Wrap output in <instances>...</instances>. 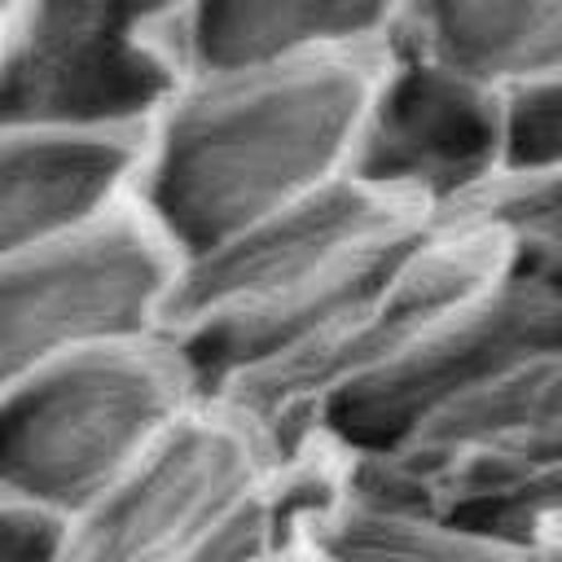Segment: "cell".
Instances as JSON below:
<instances>
[{"instance_id": "obj_2", "label": "cell", "mask_w": 562, "mask_h": 562, "mask_svg": "<svg viewBox=\"0 0 562 562\" xmlns=\"http://www.w3.org/2000/svg\"><path fill=\"white\" fill-rule=\"evenodd\" d=\"M430 228L342 176L176 263L167 338L211 395L321 338Z\"/></svg>"}, {"instance_id": "obj_7", "label": "cell", "mask_w": 562, "mask_h": 562, "mask_svg": "<svg viewBox=\"0 0 562 562\" xmlns=\"http://www.w3.org/2000/svg\"><path fill=\"white\" fill-rule=\"evenodd\" d=\"M171 246L127 202L0 263V395L70 356L167 334Z\"/></svg>"}, {"instance_id": "obj_16", "label": "cell", "mask_w": 562, "mask_h": 562, "mask_svg": "<svg viewBox=\"0 0 562 562\" xmlns=\"http://www.w3.org/2000/svg\"><path fill=\"white\" fill-rule=\"evenodd\" d=\"M70 522L35 505L0 501V562H66Z\"/></svg>"}, {"instance_id": "obj_6", "label": "cell", "mask_w": 562, "mask_h": 562, "mask_svg": "<svg viewBox=\"0 0 562 562\" xmlns=\"http://www.w3.org/2000/svg\"><path fill=\"white\" fill-rule=\"evenodd\" d=\"M558 347L562 281L505 255V268L479 294L448 312L391 373L334 400L312 435L351 461H382Z\"/></svg>"}, {"instance_id": "obj_3", "label": "cell", "mask_w": 562, "mask_h": 562, "mask_svg": "<svg viewBox=\"0 0 562 562\" xmlns=\"http://www.w3.org/2000/svg\"><path fill=\"white\" fill-rule=\"evenodd\" d=\"M202 386L167 334L70 356L0 395V501L75 522L193 404Z\"/></svg>"}, {"instance_id": "obj_17", "label": "cell", "mask_w": 562, "mask_h": 562, "mask_svg": "<svg viewBox=\"0 0 562 562\" xmlns=\"http://www.w3.org/2000/svg\"><path fill=\"white\" fill-rule=\"evenodd\" d=\"M9 4H13V0H0V13H9Z\"/></svg>"}, {"instance_id": "obj_12", "label": "cell", "mask_w": 562, "mask_h": 562, "mask_svg": "<svg viewBox=\"0 0 562 562\" xmlns=\"http://www.w3.org/2000/svg\"><path fill=\"white\" fill-rule=\"evenodd\" d=\"M408 0H193L189 75L378 53L395 40Z\"/></svg>"}, {"instance_id": "obj_18", "label": "cell", "mask_w": 562, "mask_h": 562, "mask_svg": "<svg viewBox=\"0 0 562 562\" xmlns=\"http://www.w3.org/2000/svg\"><path fill=\"white\" fill-rule=\"evenodd\" d=\"M0 31H4V13H0Z\"/></svg>"}, {"instance_id": "obj_13", "label": "cell", "mask_w": 562, "mask_h": 562, "mask_svg": "<svg viewBox=\"0 0 562 562\" xmlns=\"http://www.w3.org/2000/svg\"><path fill=\"white\" fill-rule=\"evenodd\" d=\"M303 562H527L514 531L435 509L426 501L386 492L369 479L347 483L303 522Z\"/></svg>"}, {"instance_id": "obj_5", "label": "cell", "mask_w": 562, "mask_h": 562, "mask_svg": "<svg viewBox=\"0 0 562 562\" xmlns=\"http://www.w3.org/2000/svg\"><path fill=\"white\" fill-rule=\"evenodd\" d=\"M501 268L505 246L496 237L465 224H435L321 338L211 395L259 422L285 452L312 435L316 417L334 400L391 373L448 312L479 294Z\"/></svg>"}, {"instance_id": "obj_15", "label": "cell", "mask_w": 562, "mask_h": 562, "mask_svg": "<svg viewBox=\"0 0 562 562\" xmlns=\"http://www.w3.org/2000/svg\"><path fill=\"white\" fill-rule=\"evenodd\" d=\"M509 105V171L562 167V75L531 83Z\"/></svg>"}, {"instance_id": "obj_10", "label": "cell", "mask_w": 562, "mask_h": 562, "mask_svg": "<svg viewBox=\"0 0 562 562\" xmlns=\"http://www.w3.org/2000/svg\"><path fill=\"white\" fill-rule=\"evenodd\" d=\"M505 171V97L413 48L386 44L347 176L435 224H452Z\"/></svg>"}, {"instance_id": "obj_1", "label": "cell", "mask_w": 562, "mask_h": 562, "mask_svg": "<svg viewBox=\"0 0 562 562\" xmlns=\"http://www.w3.org/2000/svg\"><path fill=\"white\" fill-rule=\"evenodd\" d=\"M382 53L228 66L180 83L140 136L132 180V206L176 263L347 176Z\"/></svg>"}, {"instance_id": "obj_4", "label": "cell", "mask_w": 562, "mask_h": 562, "mask_svg": "<svg viewBox=\"0 0 562 562\" xmlns=\"http://www.w3.org/2000/svg\"><path fill=\"white\" fill-rule=\"evenodd\" d=\"M193 0H13L0 123L140 140L189 79Z\"/></svg>"}, {"instance_id": "obj_9", "label": "cell", "mask_w": 562, "mask_h": 562, "mask_svg": "<svg viewBox=\"0 0 562 562\" xmlns=\"http://www.w3.org/2000/svg\"><path fill=\"white\" fill-rule=\"evenodd\" d=\"M281 461L241 408L202 395L97 505L70 522L66 562H184Z\"/></svg>"}, {"instance_id": "obj_14", "label": "cell", "mask_w": 562, "mask_h": 562, "mask_svg": "<svg viewBox=\"0 0 562 562\" xmlns=\"http://www.w3.org/2000/svg\"><path fill=\"white\" fill-rule=\"evenodd\" d=\"M391 44L514 97L562 75V0H408Z\"/></svg>"}, {"instance_id": "obj_8", "label": "cell", "mask_w": 562, "mask_h": 562, "mask_svg": "<svg viewBox=\"0 0 562 562\" xmlns=\"http://www.w3.org/2000/svg\"><path fill=\"white\" fill-rule=\"evenodd\" d=\"M360 479L435 509L514 531L562 501V347L448 413Z\"/></svg>"}, {"instance_id": "obj_11", "label": "cell", "mask_w": 562, "mask_h": 562, "mask_svg": "<svg viewBox=\"0 0 562 562\" xmlns=\"http://www.w3.org/2000/svg\"><path fill=\"white\" fill-rule=\"evenodd\" d=\"M140 140L0 123V263L132 202Z\"/></svg>"}]
</instances>
